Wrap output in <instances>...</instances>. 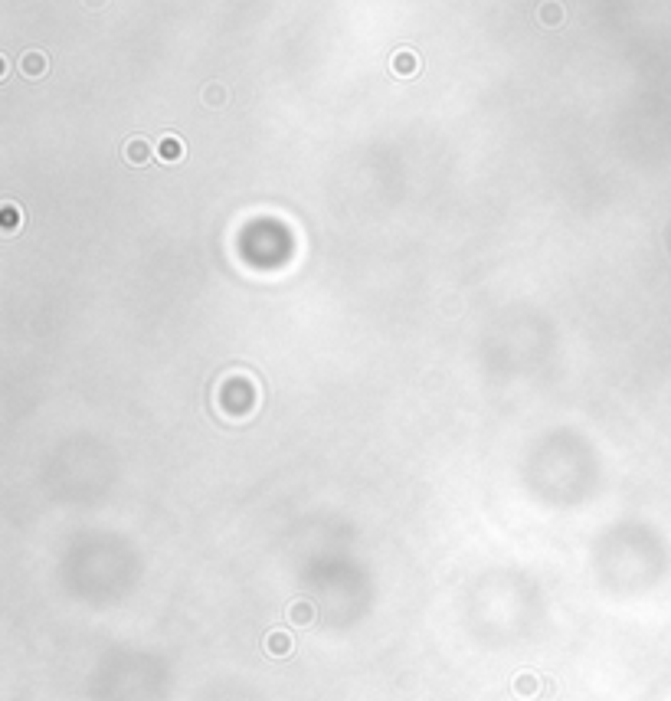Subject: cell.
I'll list each match as a JSON object with an SVG mask.
<instances>
[{
    "label": "cell",
    "mask_w": 671,
    "mask_h": 701,
    "mask_svg": "<svg viewBox=\"0 0 671 701\" xmlns=\"http://www.w3.org/2000/svg\"><path fill=\"white\" fill-rule=\"evenodd\" d=\"M105 3H109V0H82V7H86V10H102Z\"/></svg>",
    "instance_id": "11"
},
{
    "label": "cell",
    "mask_w": 671,
    "mask_h": 701,
    "mask_svg": "<svg viewBox=\"0 0 671 701\" xmlns=\"http://www.w3.org/2000/svg\"><path fill=\"white\" fill-rule=\"evenodd\" d=\"M121 158L131 164V167H148V164H154V158H157V151H154V144L144 135H134V138L125 141V148H121Z\"/></svg>",
    "instance_id": "1"
},
{
    "label": "cell",
    "mask_w": 671,
    "mask_h": 701,
    "mask_svg": "<svg viewBox=\"0 0 671 701\" xmlns=\"http://www.w3.org/2000/svg\"><path fill=\"white\" fill-rule=\"evenodd\" d=\"M157 158H161L164 164H177V161H184V158H187V144H184V138H177V135H164V138L157 141Z\"/></svg>",
    "instance_id": "4"
},
{
    "label": "cell",
    "mask_w": 671,
    "mask_h": 701,
    "mask_svg": "<svg viewBox=\"0 0 671 701\" xmlns=\"http://www.w3.org/2000/svg\"><path fill=\"white\" fill-rule=\"evenodd\" d=\"M288 623L292 626H311L314 623V603L311 600H295L292 606H288Z\"/></svg>",
    "instance_id": "7"
},
{
    "label": "cell",
    "mask_w": 671,
    "mask_h": 701,
    "mask_svg": "<svg viewBox=\"0 0 671 701\" xmlns=\"http://www.w3.org/2000/svg\"><path fill=\"white\" fill-rule=\"evenodd\" d=\"M390 73H393V76H400V79L419 76V73H422V59L412 53V50H396V53L390 56Z\"/></svg>",
    "instance_id": "2"
},
{
    "label": "cell",
    "mask_w": 671,
    "mask_h": 701,
    "mask_svg": "<svg viewBox=\"0 0 671 701\" xmlns=\"http://www.w3.org/2000/svg\"><path fill=\"white\" fill-rule=\"evenodd\" d=\"M7 73H10V66H7V56H0V82H7Z\"/></svg>",
    "instance_id": "12"
},
{
    "label": "cell",
    "mask_w": 671,
    "mask_h": 701,
    "mask_svg": "<svg viewBox=\"0 0 671 701\" xmlns=\"http://www.w3.org/2000/svg\"><path fill=\"white\" fill-rule=\"evenodd\" d=\"M537 20H541L543 27H550V30L563 27V20H566V13H563V3H560V0H543L541 10H537Z\"/></svg>",
    "instance_id": "6"
},
{
    "label": "cell",
    "mask_w": 671,
    "mask_h": 701,
    "mask_svg": "<svg viewBox=\"0 0 671 701\" xmlns=\"http://www.w3.org/2000/svg\"><path fill=\"white\" fill-rule=\"evenodd\" d=\"M537 688H541V685H537V675H534V672H520L518 679H514V695H518V698H534Z\"/></svg>",
    "instance_id": "9"
},
{
    "label": "cell",
    "mask_w": 671,
    "mask_h": 701,
    "mask_svg": "<svg viewBox=\"0 0 671 701\" xmlns=\"http://www.w3.org/2000/svg\"><path fill=\"white\" fill-rule=\"evenodd\" d=\"M0 229H3V236H13V233L20 229V213H17V206H13L10 200L0 210Z\"/></svg>",
    "instance_id": "10"
},
{
    "label": "cell",
    "mask_w": 671,
    "mask_h": 701,
    "mask_svg": "<svg viewBox=\"0 0 671 701\" xmlns=\"http://www.w3.org/2000/svg\"><path fill=\"white\" fill-rule=\"evenodd\" d=\"M20 73L26 79H43L46 73H49V56H46L43 50H26V53L20 56Z\"/></svg>",
    "instance_id": "3"
},
{
    "label": "cell",
    "mask_w": 671,
    "mask_h": 701,
    "mask_svg": "<svg viewBox=\"0 0 671 701\" xmlns=\"http://www.w3.org/2000/svg\"><path fill=\"white\" fill-rule=\"evenodd\" d=\"M200 98H203V105H210V108H223L226 105V98H229V92H226L223 82H206L203 92H200Z\"/></svg>",
    "instance_id": "8"
},
{
    "label": "cell",
    "mask_w": 671,
    "mask_h": 701,
    "mask_svg": "<svg viewBox=\"0 0 671 701\" xmlns=\"http://www.w3.org/2000/svg\"><path fill=\"white\" fill-rule=\"evenodd\" d=\"M265 652L272 658H285L295 652V639L285 633V629H272L269 636H265Z\"/></svg>",
    "instance_id": "5"
}]
</instances>
